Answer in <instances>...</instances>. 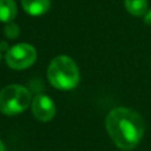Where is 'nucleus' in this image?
Listing matches in <instances>:
<instances>
[{
    "label": "nucleus",
    "mask_w": 151,
    "mask_h": 151,
    "mask_svg": "<svg viewBox=\"0 0 151 151\" xmlns=\"http://www.w3.org/2000/svg\"><path fill=\"white\" fill-rule=\"evenodd\" d=\"M24 11L33 17L45 14L51 7V0H21Z\"/></svg>",
    "instance_id": "6"
},
{
    "label": "nucleus",
    "mask_w": 151,
    "mask_h": 151,
    "mask_svg": "<svg viewBox=\"0 0 151 151\" xmlns=\"http://www.w3.org/2000/svg\"><path fill=\"white\" fill-rule=\"evenodd\" d=\"M31 92L19 84L7 85L0 92V111L4 114H18L26 110L31 105Z\"/></svg>",
    "instance_id": "3"
},
{
    "label": "nucleus",
    "mask_w": 151,
    "mask_h": 151,
    "mask_svg": "<svg viewBox=\"0 0 151 151\" xmlns=\"http://www.w3.org/2000/svg\"><path fill=\"white\" fill-rule=\"evenodd\" d=\"M17 15V4L14 0H0V21L7 24Z\"/></svg>",
    "instance_id": "7"
},
{
    "label": "nucleus",
    "mask_w": 151,
    "mask_h": 151,
    "mask_svg": "<svg viewBox=\"0 0 151 151\" xmlns=\"http://www.w3.org/2000/svg\"><path fill=\"white\" fill-rule=\"evenodd\" d=\"M144 22L146 25H150L151 26V9H149L145 14H144Z\"/></svg>",
    "instance_id": "10"
},
{
    "label": "nucleus",
    "mask_w": 151,
    "mask_h": 151,
    "mask_svg": "<svg viewBox=\"0 0 151 151\" xmlns=\"http://www.w3.org/2000/svg\"><path fill=\"white\" fill-rule=\"evenodd\" d=\"M105 127L112 142L122 150L134 149L145 132V122L134 110L116 107L105 118Z\"/></svg>",
    "instance_id": "1"
},
{
    "label": "nucleus",
    "mask_w": 151,
    "mask_h": 151,
    "mask_svg": "<svg viewBox=\"0 0 151 151\" xmlns=\"http://www.w3.org/2000/svg\"><path fill=\"white\" fill-rule=\"evenodd\" d=\"M9 50V47H8V45H7V42H5V41H0V51H8Z\"/></svg>",
    "instance_id": "11"
},
{
    "label": "nucleus",
    "mask_w": 151,
    "mask_h": 151,
    "mask_svg": "<svg viewBox=\"0 0 151 151\" xmlns=\"http://www.w3.org/2000/svg\"><path fill=\"white\" fill-rule=\"evenodd\" d=\"M124 6L133 17H144L147 12V0H124Z\"/></svg>",
    "instance_id": "8"
},
{
    "label": "nucleus",
    "mask_w": 151,
    "mask_h": 151,
    "mask_svg": "<svg viewBox=\"0 0 151 151\" xmlns=\"http://www.w3.org/2000/svg\"><path fill=\"white\" fill-rule=\"evenodd\" d=\"M0 151H5V145H4L1 139H0Z\"/></svg>",
    "instance_id": "12"
},
{
    "label": "nucleus",
    "mask_w": 151,
    "mask_h": 151,
    "mask_svg": "<svg viewBox=\"0 0 151 151\" xmlns=\"http://www.w3.org/2000/svg\"><path fill=\"white\" fill-rule=\"evenodd\" d=\"M4 34L8 38V39H17L20 34V28L17 24H14L13 21L11 22H7L5 25V28H4Z\"/></svg>",
    "instance_id": "9"
},
{
    "label": "nucleus",
    "mask_w": 151,
    "mask_h": 151,
    "mask_svg": "<svg viewBox=\"0 0 151 151\" xmlns=\"http://www.w3.org/2000/svg\"><path fill=\"white\" fill-rule=\"evenodd\" d=\"M33 116L40 122H50L55 114L54 101L46 94H37L31 103Z\"/></svg>",
    "instance_id": "5"
},
{
    "label": "nucleus",
    "mask_w": 151,
    "mask_h": 151,
    "mask_svg": "<svg viewBox=\"0 0 151 151\" xmlns=\"http://www.w3.org/2000/svg\"><path fill=\"white\" fill-rule=\"evenodd\" d=\"M0 60H1V52H0Z\"/></svg>",
    "instance_id": "13"
},
{
    "label": "nucleus",
    "mask_w": 151,
    "mask_h": 151,
    "mask_svg": "<svg viewBox=\"0 0 151 151\" xmlns=\"http://www.w3.org/2000/svg\"><path fill=\"white\" fill-rule=\"evenodd\" d=\"M5 59L11 68L25 70L34 64L37 59V51L31 44L20 42L9 47L6 52Z\"/></svg>",
    "instance_id": "4"
},
{
    "label": "nucleus",
    "mask_w": 151,
    "mask_h": 151,
    "mask_svg": "<svg viewBox=\"0 0 151 151\" xmlns=\"http://www.w3.org/2000/svg\"><path fill=\"white\" fill-rule=\"evenodd\" d=\"M47 78L51 85L58 90H72L79 83L80 73L72 58L68 55H58L48 65Z\"/></svg>",
    "instance_id": "2"
}]
</instances>
